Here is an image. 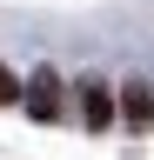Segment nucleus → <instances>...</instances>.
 Here are the masks:
<instances>
[{
    "mask_svg": "<svg viewBox=\"0 0 154 160\" xmlns=\"http://www.w3.org/2000/svg\"><path fill=\"white\" fill-rule=\"evenodd\" d=\"M81 120L94 133L114 127V87H107V80H81Z\"/></svg>",
    "mask_w": 154,
    "mask_h": 160,
    "instance_id": "f257e3e1",
    "label": "nucleus"
},
{
    "mask_svg": "<svg viewBox=\"0 0 154 160\" xmlns=\"http://www.w3.org/2000/svg\"><path fill=\"white\" fill-rule=\"evenodd\" d=\"M20 100H27V113H34V120H61V73H34Z\"/></svg>",
    "mask_w": 154,
    "mask_h": 160,
    "instance_id": "f03ea898",
    "label": "nucleus"
},
{
    "mask_svg": "<svg viewBox=\"0 0 154 160\" xmlns=\"http://www.w3.org/2000/svg\"><path fill=\"white\" fill-rule=\"evenodd\" d=\"M121 113H127V127H147V120H154V93L141 87V80L121 93Z\"/></svg>",
    "mask_w": 154,
    "mask_h": 160,
    "instance_id": "7ed1b4c3",
    "label": "nucleus"
},
{
    "mask_svg": "<svg viewBox=\"0 0 154 160\" xmlns=\"http://www.w3.org/2000/svg\"><path fill=\"white\" fill-rule=\"evenodd\" d=\"M13 100H20V80H13L7 67H0V107H13Z\"/></svg>",
    "mask_w": 154,
    "mask_h": 160,
    "instance_id": "20e7f679",
    "label": "nucleus"
}]
</instances>
